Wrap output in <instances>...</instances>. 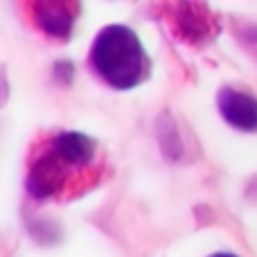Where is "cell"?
Here are the masks:
<instances>
[{"label":"cell","instance_id":"cell-1","mask_svg":"<svg viewBox=\"0 0 257 257\" xmlns=\"http://www.w3.org/2000/svg\"><path fill=\"white\" fill-rule=\"evenodd\" d=\"M95 142L81 133H59L32 160L27 190L36 199L66 194L72 181H81L95 165Z\"/></svg>","mask_w":257,"mask_h":257},{"label":"cell","instance_id":"cell-2","mask_svg":"<svg viewBox=\"0 0 257 257\" xmlns=\"http://www.w3.org/2000/svg\"><path fill=\"white\" fill-rule=\"evenodd\" d=\"M95 72L117 90L136 88L149 75V59L136 32L124 25H108L90 48Z\"/></svg>","mask_w":257,"mask_h":257},{"label":"cell","instance_id":"cell-3","mask_svg":"<svg viewBox=\"0 0 257 257\" xmlns=\"http://www.w3.org/2000/svg\"><path fill=\"white\" fill-rule=\"evenodd\" d=\"M219 113L239 131H257V99L250 95L223 88L219 93Z\"/></svg>","mask_w":257,"mask_h":257},{"label":"cell","instance_id":"cell-4","mask_svg":"<svg viewBox=\"0 0 257 257\" xmlns=\"http://www.w3.org/2000/svg\"><path fill=\"white\" fill-rule=\"evenodd\" d=\"M212 257H237V255H232V253H217V255H212Z\"/></svg>","mask_w":257,"mask_h":257}]
</instances>
